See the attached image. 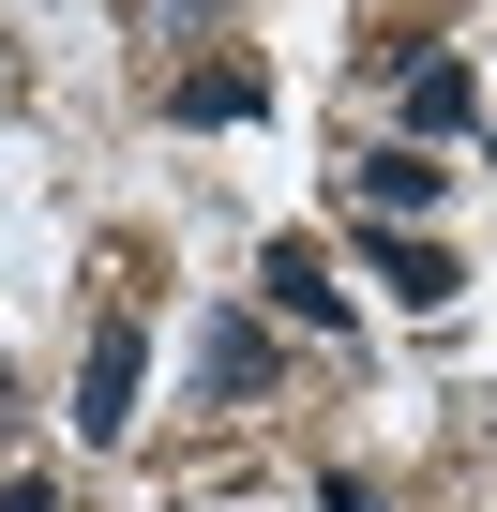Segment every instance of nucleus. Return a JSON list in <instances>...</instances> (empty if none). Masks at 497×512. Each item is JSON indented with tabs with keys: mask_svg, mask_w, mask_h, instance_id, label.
Instances as JSON below:
<instances>
[{
	"mask_svg": "<svg viewBox=\"0 0 497 512\" xmlns=\"http://www.w3.org/2000/svg\"><path fill=\"white\" fill-rule=\"evenodd\" d=\"M136 392H151V332H136V302H121V317L91 332V362H76V437L121 452V437H136Z\"/></svg>",
	"mask_w": 497,
	"mask_h": 512,
	"instance_id": "f03ea898",
	"label": "nucleus"
},
{
	"mask_svg": "<svg viewBox=\"0 0 497 512\" xmlns=\"http://www.w3.org/2000/svg\"><path fill=\"white\" fill-rule=\"evenodd\" d=\"M332 181H347V211H362V226H422V211L452 196V181H437V151H407V136H392V151H347Z\"/></svg>",
	"mask_w": 497,
	"mask_h": 512,
	"instance_id": "7ed1b4c3",
	"label": "nucleus"
},
{
	"mask_svg": "<svg viewBox=\"0 0 497 512\" xmlns=\"http://www.w3.org/2000/svg\"><path fill=\"white\" fill-rule=\"evenodd\" d=\"M362 287H392V302H407V317H437V302H452V287H467V272H452V256H437V241H422V226H362Z\"/></svg>",
	"mask_w": 497,
	"mask_h": 512,
	"instance_id": "39448f33",
	"label": "nucleus"
},
{
	"mask_svg": "<svg viewBox=\"0 0 497 512\" xmlns=\"http://www.w3.org/2000/svg\"><path fill=\"white\" fill-rule=\"evenodd\" d=\"M272 377H287V347H272L257 302H211V317H196V407H257Z\"/></svg>",
	"mask_w": 497,
	"mask_h": 512,
	"instance_id": "f257e3e1",
	"label": "nucleus"
},
{
	"mask_svg": "<svg viewBox=\"0 0 497 512\" xmlns=\"http://www.w3.org/2000/svg\"><path fill=\"white\" fill-rule=\"evenodd\" d=\"M467 106H482V76H467L452 46H407V76H392V121H407V151H422V136H452Z\"/></svg>",
	"mask_w": 497,
	"mask_h": 512,
	"instance_id": "0eeeda50",
	"label": "nucleus"
},
{
	"mask_svg": "<svg viewBox=\"0 0 497 512\" xmlns=\"http://www.w3.org/2000/svg\"><path fill=\"white\" fill-rule=\"evenodd\" d=\"M257 287H272L287 332H347V317H362V302L332 287V256H317V241H272V256H257Z\"/></svg>",
	"mask_w": 497,
	"mask_h": 512,
	"instance_id": "423d86ee",
	"label": "nucleus"
},
{
	"mask_svg": "<svg viewBox=\"0 0 497 512\" xmlns=\"http://www.w3.org/2000/svg\"><path fill=\"white\" fill-rule=\"evenodd\" d=\"M317 512H392V482H362V467H332V482H317Z\"/></svg>",
	"mask_w": 497,
	"mask_h": 512,
	"instance_id": "6e6552de",
	"label": "nucleus"
},
{
	"mask_svg": "<svg viewBox=\"0 0 497 512\" xmlns=\"http://www.w3.org/2000/svg\"><path fill=\"white\" fill-rule=\"evenodd\" d=\"M482 166H497V136H482Z\"/></svg>",
	"mask_w": 497,
	"mask_h": 512,
	"instance_id": "9d476101",
	"label": "nucleus"
},
{
	"mask_svg": "<svg viewBox=\"0 0 497 512\" xmlns=\"http://www.w3.org/2000/svg\"><path fill=\"white\" fill-rule=\"evenodd\" d=\"M166 121H181V136H226V121H272V76H257V61H181V76H166Z\"/></svg>",
	"mask_w": 497,
	"mask_h": 512,
	"instance_id": "20e7f679",
	"label": "nucleus"
},
{
	"mask_svg": "<svg viewBox=\"0 0 497 512\" xmlns=\"http://www.w3.org/2000/svg\"><path fill=\"white\" fill-rule=\"evenodd\" d=\"M0 512H61V482H46V467H16V482H0Z\"/></svg>",
	"mask_w": 497,
	"mask_h": 512,
	"instance_id": "1a4fd4ad",
	"label": "nucleus"
}]
</instances>
